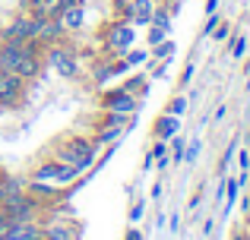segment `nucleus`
<instances>
[{
  "mask_svg": "<svg viewBox=\"0 0 250 240\" xmlns=\"http://www.w3.org/2000/svg\"><path fill=\"white\" fill-rule=\"evenodd\" d=\"M0 70L32 82L44 70V48L35 38H29V41H3L0 38Z\"/></svg>",
  "mask_w": 250,
  "mask_h": 240,
  "instance_id": "nucleus-1",
  "label": "nucleus"
},
{
  "mask_svg": "<svg viewBox=\"0 0 250 240\" xmlns=\"http://www.w3.org/2000/svg\"><path fill=\"white\" fill-rule=\"evenodd\" d=\"M95 155H98V146L92 139H85V136H63L61 142H54V155H51V158L76 165L85 174L92 165H95Z\"/></svg>",
  "mask_w": 250,
  "mask_h": 240,
  "instance_id": "nucleus-2",
  "label": "nucleus"
},
{
  "mask_svg": "<svg viewBox=\"0 0 250 240\" xmlns=\"http://www.w3.org/2000/svg\"><path fill=\"white\" fill-rule=\"evenodd\" d=\"M133 41H136L133 22H121V19H114L102 35V48L108 51V57H124L130 48H133Z\"/></svg>",
  "mask_w": 250,
  "mask_h": 240,
  "instance_id": "nucleus-3",
  "label": "nucleus"
},
{
  "mask_svg": "<svg viewBox=\"0 0 250 240\" xmlns=\"http://www.w3.org/2000/svg\"><path fill=\"white\" fill-rule=\"evenodd\" d=\"M44 60H48V67L54 70L57 76H63V79H76L80 76V54H76V48H63L61 41L51 44V48H44Z\"/></svg>",
  "mask_w": 250,
  "mask_h": 240,
  "instance_id": "nucleus-4",
  "label": "nucleus"
},
{
  "mask_svg": "<svg viewBox=\"0 0 250 240\" xmlns=\"http://www.w3.org/2000/svg\"><path fill=\"white\" fill-rule=\"evenodd\" d=\"M83 177V171L76 165H67V161H57V158H48L32 171V180H48V184H76Z\"/></svg>",
  "mask_w": 250,
  "mask_h": 240,
  "instance_id": "nucleus-5",
  "label": "nucleus"
},
{
  "mask_svg": "<svg viewBox=\"0 0 250 240\" xmlns=\"http://www.w3.org/2000/svg\"><path fill=\"white\" fill-rule=\"evenodd\" d=\"M98 105H102V111H114V114H124V117H133V114L140 111V98H136L133 92H127L124 86L104 89Z\"/></svg>",
  "mask_w": 250,
  "mask_h": 240,
  "instance_id": "nucleus-6",
  "label": "nucleus"
},
{
  "mask_svg": "<svg viewBox=\"0 0 250 240\" xmlns=\"http://www.w3.org/2000/svg\"><path fill=\"white\" fill-rule=\"evenodd\" d=\"M25 98V79H19L16 73L0 70V108H13Z\"/></svg>",
  "mask_w": 250,
  "mask_h": 240,
  "instance_id": "nucleus-7",
  "label": "nucleus"
},
{
  "mask_svg": "<svg viewBox=\"0 0 250 240\" xmlns=\"http://www.w3.org/2000/svg\"><path fill=\"white\" fill-rule=\"evenodd\" d=\"M32 22H35L32 13H25V10L16 13V16L0 29V38H3V41H29L32 38Z\"/></svg>",
  "mask_w": 250,
  "mask_h": 240,
  "instance_id": "nucleus-8",
  "label": "nucleus"
},
{
  "mask_svg": "<svg viewBox=\"0 0 250 240\" xmlns=\"http://www.w3.org/2000/svg\"><path fill=\"white\" fill-rule=\"evenodd\" d=\"M130 127H117V123H95V133H92V142H95L98 148L104 146H114L117 139H121L124 133H127Z\"/></svg>",
  "mask_w": 250,
  "mask_h": 240,
  "instance_id": "nucleus-9",
  "label": "nucleus"
},
{
  "mask_svg": "<svg viewBox=\"0 0 250 240\" xmlns=\"http://www.w3.org/2000/svg\"><path fill=\"white\" fill-rule=\"evenodd\" d=\"M42 237H44V224H38V218H35V222L13 224L10 234H6V240H42Z\"/></svg>",
  "mask_w": 250,
  "mask_h": 240,
  "instance_id": "nucleus-10",
  "label": "nucleus"
},
{
  "mask_svg": "<svg viewBox=\"0 0 250 240\" xmlns=\"http://www.w3.org/2000/svg\"><path fill=\"white\" fill-rule=\"evenodd\" d=\"M152 133L159 136V139L171 142L177 133H181V117H174V114H162V117H155V123H152Z\"/></svg>",
  "mask_w": 250,
  "mask_h": 240,
  "instance_id": "nucleus-11",
  "label": "nucleus"
},
{
  "mask_svg": "<svg viewBox=\"0 0 250 240\" xmlns=\"http://www.w3.org/2000/svg\"><path fill=\"white\" fill-rule=\"evenodd\" d=\"M61 25H63V32L80 29V25H83V3H80V0H73V3L63 6V13H61Z\"/></svg>",
  "mask_w": 250,
  "mask_h": 240,
  "instance_id": "nucleus-12",
  "label": "nucleus"
},
{
  "mask_svg": "<svg viewBox=\"0 0 250 240\" xmlns=\"http://www.w3.org/2000/svg\"><path fill=\"white\" fill-rule=\"evenodd\" d=\"M111 60H114V57H95V60H92V79H95V86H104V82L114 79Z\"/></svg>",
  "mask_w": 250,
  "mask_h": 240,
  "instance_id": "nucleus-13",
  "label": "nucleus"
},
{
  "mask_svg": "<svg viewBox=\"0 0 250 240\" xmlns=\"http://www.w3.org/2000/svg\"><path fill=\"white\" fill-rule=\"evenodd\" d=\"M76 237V231H73V224H48L44 228V237L42 240H73Z\"/></svg>",
  "mask_w": 250,
  "mask_h": 240,
  "instance_id": "nucleus-14",
  "label": "nucleus"
},
{
  "mask_svg": "<svg viewBox=\"0 0 250 240\" xmlns=\"http://www.w3.org/2000/svg\"><path fill=\"white\" fill-rule=\"evenodd\" d=\"M61 0H22V10L32 13V16H48Z\"/></svg>",
  "mask_w": 250,
  "mask_h": 240,
  "instance_id": "nucleus-15",
  "label": "nucleus"
},
{
  "mask_svg": "<svg viewBox=\"0 0 250 240\" xmlns=\"http://www.w3.org/2000/svg\"><path fill=\"white\" fill-rule=\"evenodd\" d=\"M0 184H3L6 196H13V193H22L25 190L29 177H19V174H0Z\"/></svg>",
  "mask_w": 250,
  "mask_h": 240,
  "instance_id": "nucleus-16",
  "label": "nucleus"
},
{
  "mask_svg": "<svg viewBox=\"0 0 250 240\" xmlns=\"http://www.w3.org/2000/svg\"><path fill=\"white\" fill-rule=\"evenodd\" d=\"M168 161H174V165H184V136H181V133L171 139V155H168Z\"/></svg>",
  "mask_w": 250,
  "mask_h": 240,
  "instance_id": "nucleus-17",
  "label": "nucleus"
},
{
  "mask_svg": "<svg viewBox=\"0 0 250 240\" xmlns=\"http://www.w3.org/2000/svg\"><path fill=\"white\" fill-rule=\"evenodd\" d=\"M149 22H152V25H162V29H171V13L168 10H152V19H149Z\"/></svg>",
  "mask_w": 250,
  "mask_h": 240,
  "instance_id": "nucleus-18",
  "label": "nucleus"
},
{
  "mask_svg": "<svg viewBox=\"0 0 250 240\" xmlns=\"http://www.w3.org/2000/svg\"><path fill=\"white\" fill-rule=\"evenodd\" d=\"M234 152H238V139H231V146L225 148V155H222V161H219V174H225V171H228V165H231Z\"/></svg>",
  "mask_w": 250,
  "mask_h": 240,
  "instance_id": "nucleus-19",
  "label": "nucleus"
},
{
  "mask_svg": "<svg viewBox=\"0 0 250 240\" xmlns=\"http://www.w3.org/2000/svg\"><path fill=\"white\" fill-rule=\"evenodd\" d=\"M152 54L159 57V60H162V57H171V54H174V41H168V38H165V41L152 44Z\"/></svg>",
  "mask_w": 250,
  "mask_h": 240,
  "instance_id": "nucleus-20",
  "label": "nucleus"
},
{
  "mask_svg": "<svg viewBox=\"0 0 250 240\" xmlns=\"http://www.w3.org/2000/svg\"><path fill=\"white\" fill-rule=\"evenodd\" d=\"M124 57H127V63H130V67H143V63L149 60V54H146V51H133V48H130Z\"/></svg>",
  "mask_w": 250,
  "mask_h": 240,
  "instance_id": "nucleus-21",
  "label": "nucleus"
},
{
  "mask_svg": "<svg viewBox=\"0 0 250 240\" xmlns=\"http://www.w3.org/2000/svg\"><path fill=\"white\" fill-rule=\"evenodd\" d=\"M184 111H187V98H184V95H177V98L165 108V114H174V117H181Z\"/></svg>",
  "mask_w": 250,
  "mask_h": 240,
  "instance_id": "nucleus-22",
  "label": "nucleus"
},
{
  "mask_svg": "<svg viewBox=\"0 0 250 240\" xmlns=\"http://www.w3.org/2000/svg\"><path fill=\"white\" fill-rule=\"evenodd\" d=\"M149 158H152V161H162V158H168V142H165V139H159V142L152 146V152H149Z\"/></svg>",
  "mask_w": 250,
  "mask_h": 240,
  "instance_id": "nucleus-23",
  "label": "nucleus"
},
{
  "mask_svg": "<svg viewBox=\"0 0 250 240\" xmlns=\"http://www.w3.org/2000/svg\"><path fill=\"white\" fill-rule=\"evenodd\" d=\"M165 35H168V32L165 29H162V25H152V22H149V44H159V41H165Z\"/></svg>",
  "mask_w": 250,
  "mask_h": 240,
  "instance_id": "nucleus-24",
  "label": "nucleus"
},
{
  "mask_svg": "<svg viewBox=\"0 0 250 240\" xmlns=\"http://www.w3.org/2000/svg\"><path fill=\"white\" fill-rule=\"evenodd\" d=\"M244 51H247V38L238 35V38H234V44H231V57H234V60H241V57H244Z\"/></svg>",
  "mask_w": 250,
  "mask_h": 240,
  "instance_id": "nucleus-25",
  "label": "nucleus"
},
{
  "mask_svg": "<svg viewBox=\"0 0 250 240\" xmlns=\"http://www.w3.org/2000/svg\"><path fill=\"white\" fill-rule=\"evenodd\" d=\"M219 22H222V19H219V13H209V16H206V25H203V32H200V35H212Z\"/></svg>",
  "mask_w": 250,
  "mask_h": 240,
  "instance_id": "nucleus-26",
  "label": "nucleus"
},
{
  "mask_svg": "<svg viewBox=\"0 0 250 240\" xmlns=\"http://www.w3.org/2000/svg\"><path fill=\"white\" fill-rule=\"evenodd\" d=\"M200 148H203V142H200V139H193L187 148H184V161H193L196 155H200Z\"/></svg>",
  "mask_w": 250,
  "mask_h": 240,
  "instance_id": "nucleus-27",
  "label": "nucleus"
},
{
  "mask_svg": "<svg viewBox=\"0 0 250 240\" xmlns=\"http://www.w3.org/2000/svg\"><path fill=\"white\" fill-rule=\"evenodd\" d=\"M10 228H13V222H10V215H6L3 209H0V240H6V234H10Z\"/></svg>",
  "mask_w": 250,
  "mask_h": 240,
  "instance_id": "nucleus-28",
  "label": "nucleus"
},
{
  "mask_svg": "<svg viewBox=\"0 0 250 240\" xmlns=\"http://www.w3.org/2000/svg\"><path fill=\"white\" fill-rule=\"evenodd\" d=\"M228 35H231V29H228V22H219V25H215V32H212V38H215V41H225Z\"/></svg>",
  "mask_w": 250,
  "mask_h": 240,
  "instance_id": "nucleus-29",
  "label": "nucleus"
},
{
  "mask_svg": "<svg viewBox=\"0 0 250 240\" xmlns=\"http://www.w3.org/2000/svg\"><path fill=\"white\" fill-rule=\"evenodd\" d=\"M193 73H196V63H187V70H184V76H181V86H190Z\"/></svg>",
  "mask_w": 250,
  "mask_h": 240,
  "instance_id": "nucleus-30",
  "label": "nucleus"
},
{
  "mask_svg": "<svg viewBox=\"0 0 250 240\" xmlns=\"http://www.w3.org/2000/svg\"><path fill=\"white\" fill-rule=\"evenodd\" d=\"M238 161H241V171H250V152H247V148L238 155Z\"/></svg>",
  "mask_w": 250,
  "mask_h": 240,
  "instance_id": "nucleus-31",
  "label": "nucleus"
},
{
  "mask_svg": "<svg viewBox=\"0 0 250 240\" xmlns=\"http://www.w3.org/2000/svg\"><path fill=\"white\" fill-rule=\"evenodd\" d=\"M143 209H146V205L136 203V205H133V212H130V222H140V218H143Z\"/></svg>",
  "mask_w": 250,
  "mask_h": 240,
  "instance_id": "nucleus-32",
  "label": "nucleus"
},
{
  "mask_svg": "<svg viewBox=\"0 0 250 240\" xmlns=\"http://www.w3.org/2000/svg\"><path fill=\"white\" fill-rule=\"evenodd\" d=\"M168 228H171V234H177V228H181V215H177V212H174V215H171Z\"/></svg>",
  "mask_w": 250,
  "mask_h": 240,
  "instance_id": "nucleus-33",
  "label": "nucleus"
},
{
  "mask_svg": "<svg viewBox=\"0 0 250 240\" xmlns=\"http://www.w3.org/2000/svg\"><path fill=\"white\" fill-rule=\"evenodd\" d=\"M219 3H222V0H206V10H203V13H206V16H209V13H219Z\"/></svg>",
  "mask_w": 250,
  "mask_h": 240,
  "instance_id": "nucleus-34",
  "label": "nucleus"
},
{
  "mask_svg": "<svg viewBox=\"0 0 250 240\" xmlns=\"http://www.w3.org/2000/svg\"><path fill=\"white\" fill-rule=\"evenodd\" d=\"M200 199H203V190H196L193 196H190V209H196V205H200Z\"/></svg>",
  "mask_w": 250,
  "mask_h": 240,
  "instance_id": "nucleus-35",
  "label": "nucleus"
},
{
  "mask_svg": "<svg viewBox=\"0 0 250 240\" xmlns=\"http://www.w3.org/2000/svg\"><path fill=\"white\" fill-rule=\"evenodd\" d=\"M127 240H143V234H140V231H130V234H127Z\"/></svg>",
  "mask_w": 250,
  "mask_h": 240,
  "instance_id": "nucleus-36",
  "label": "nucleus"
},
{
  "mask_svg": "<svg viewBox=\"0 0 250 240\" xmlns=\"http://www.w3.org/2000/svg\"><path fill=\"white\" fill-rule=\"evenodd\" d=\"M3 199H6V190H3V184H0V205H3Z\"/></svg>",
  "mask_w": 250,
  "mask_h": 240,
  "instance_id": "nucleus-37",
  "label": "nucleus"
},
{
  "mask_svg": "<svg viewBox=\"0 0 250 240\" xmlns=\"http://www.w3.org/2000/svg\"><path fill=\"white\" fill-rule=\"evenodd\" d=\"M247 89H250V73H247Z\"/></svg>",
  "mask_w": 250,
  "mask_h": 240,
  "instance_id": "nucleus-38",
  "label": "nucleus"
}]
</instances>
